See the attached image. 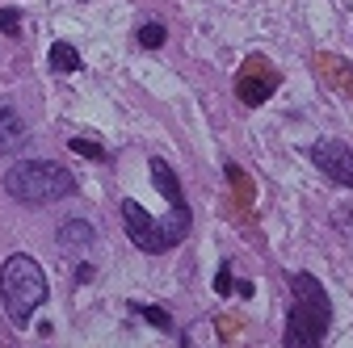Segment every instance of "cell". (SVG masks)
Returning a JSON list of instances; mask_svg holds the SVG:
<instances>
[{
  "label": "cell",
  "mask_w": 353,
  "mask_h": 348,
  "mask_svg": "<svg viewBox=\"0 0 353 348\" xmlns=\"http://www.w3.org/2000/svg\"><path fill=\"white\" fill-rule=\"evenodd\" d=\"M294 302H290V315H286V344L290 348H316L328 336L332 323V302L324 294V285L312 273H294Z\"/></svg>",
  "instance_id": "obj_1"
},
{
  "label": "cell",
  "mask_w": 353,
  "mask_h": 348,
  "mask_svg": "<svg viewBox=\"0 0 353 348\" xmlns=\"http://www.w3.org/2000/svg\"><path fill=\"white\" fill-rule=\"evenodd\" d=\"M5 193L21 206H51L76 193V177L47 160H21L5 172Z\"/></svg>",
  "instance_id": "obj_2"
},
{
  "label": "cell",
  "mask_w": 353,
  "mask_h": 348,
  "mask_svg": "<svg viewBox=\"0 0 353 348\" xmlns=\"http://www.w3.org/2000/svg\"><path fill=\"white\" fill-rule=\"evenodd\" d=\"M0 294H5V315L26 327L34 319V311L47 302V273L38 269V260L26 252H13L0 269Z\"/></svg>",
  "instance_id": "obj_3"
},
{
  "label": "cell",
  "mask_w": 353,
  "mask_h": 348,
  "mask_svg": "<svg viewBox=\"0 0 353 348\" xmlns=\"http://www.w3.org/2000/svg\"><path fill=\"white\" fill-rule=\"evenodd\" d=\"M122 223H126V235H130V243H135L139 252H168L160 219H152L139 202H130V197L122 202Z\"/></svg>",
  "instance_id": "obj_4"
},
{
  "label": "cell",
  "mask_w": 353,
  "mask_h": 348,
  "mask_svg": "<svg viewBox=\"0 0 353 348\" xmlns=\"http://www.w3.org/2000/svg\"><path fill=\"white\" fill-rule=\"evenodd\" d=\"M312 160H316V168L324 172L328 181H336L341 189H353V151H349L345 143L324 139V143L312 147Z\"/></svg>",
  "instance_id": "obj_5"
},
{
  "label": "cell",
  "mask_w": 353,
  "mask_h": 348,
  "mask_svg": "<svg viewBox=\"0 0 353 348\" xmlns=\"http://www.w3.org/2000/svg\"><path fill=\"white\" fill-rule=\"evenodd\" d=\"M21 143H26V122H21L13 109H5V105H0V155L17 151Z\"/></svg>",
  "instance_id": "obj_6"
},
{
  "label": "cell",
  "mask_w": 353,
  "mask_h": 348,
  "mask_svg": "<svg viewBox=\"0 0 353 348\" xmlns=\"http://www.w3.org/2000/svg\"><path fill=\"white\" fill-rule=\"evenodd\" d=\"M152 181H156V189L164 193V202H168V206H185L181 185H176V172L168 168V160H152Z\"/></svg>",
  "instance_id": "obj_7"
},
{
  "label": "cell",
  "mask_w": 353,
  "mask_h": 348,
  "mask_svg": "<svg viewBox=\"0 0 353 348\" xmlns=\"http://www.w3.org/2000/svg\"><path fill=\"white\" fill-rule=\"evenodd\" d=\"M88 243H93V227H88L84 219H72V223L59 227V248H63V252L76 256V252H84Z\"/></svg>",
  "instance_id": "obj_8"
},
{
  "label": "cell",
  "mask_w": 353,
  "mask_h": 348,
  "mask_svg": "<svg viewBox=\"0 0 353 348\" xmlns=\"http://www.w3.org/2000/svg\"><path fill=\"white\" fill-rule=\"evenodd\" d=\"M270 93H274V76H265V80H252V72L240 76V101L244 105H261Z\"/></svg>",
  "instance_id": "obj_9"
},
{
  "label": "cell",
  "mask_w": 353,
  "mask_h": 348,
  "mask_svg": "<svg viewBox=\"0 0 353 348\" xmlns=\"http://www.w3.org/2000/svg\"><path fill=\"white\" fill-rule=\"evenodd\" d=\"M160 227H164L168 248H172V243H181L185 231H190V206H172V214H168V219H160Z\"/></svg>",
  "instance_id": "obj_10"
},
{
  "label": "cell",
  "mask_w": 353,
  "mask_h": 348,
  "mask_svg": "<svg viewBox=\"0 0 353 348\" xmlns=\"http://www.w3.org/2000/svg\"><path fill=\"white\" fill-rule=\"evenodd\" d=\"M47 59H51V67H55V72H76V67H80V55H76L72 42H51Z\"/></svg>",
  "instance_id": "obj_11"
},
{
  "label": "cell",
  "mask_w": 353,
  "mask_h": 348,
  "mask_svg": "<svg viewBox=\"0 0 353 348\" xmlns=\"http://www.w3.org/2000/svg\"><path fill=\"white\" fill-rule=\"evenodd\" d=\"M135 311H139L148 323H156L160 331H172V319H168V311H160V307H143V302H135Z\"/></svg>",
  "instance_id": "obj_12"
},
{
  "label": "cell",
  "mask_w": 353,
  "mask_h": 348,
  "mask_svg": "<svg viewBox=\"0 0 353 348\" xmlns=\"http://www.w3.org/2000/svg\"><path fill=\"white\" fill-rule=\"evenodd\" d=\"M139 47H152V51L164 47V25H160V21H148V25L139 30Z\"/></svg>",
  "instance_id": "obj_13"
},
{
  "label": "cell",
  "mask_w": 353,
  "mask_h": 348,
  "mask_svg": "<svg viewBox=\"0 0 353 348\" xmlns=\"http://www.w3.org/2000/svg\"><path fill=\"white\" fill-rule=\"evenodd\" d=\"M68 147H72L76 155H88V160H105V147H101V143H93V139H72Z\"/></svg>",
  "instance_id": "obj_14"
},
{
  "label": "cell",
  "mask_w": 353,
  "mask_h": 348,
  "mask_svg": "<svg viewBox=\"0 0 353 348\" xmlns=\"http://www.w3.org/2000/svg\"><path fill=\"white\" fill-rule=\"evenodd\" d=\"M0 30H5V34H17V30H21V13H17V9H0Z\"/></svg>",
  "instance_id": "obj_15"
},
{
  "label": "cell",
  "mask_w": 353,
  "mask_h": 348,
  "mask_svg": "<svg viewBox=\"0 0 353 348\" xmlns=\"http://www.w3.org/2000/svg\"><path fill=\"white\" fill-rule=\"evenodd\" d=\"M232 285H236V281H232V265L223 260V265H219V277H214V290H219V294H228Z\"/></svg>",
  "instance_id": "obj_16"
}]
</instances>
